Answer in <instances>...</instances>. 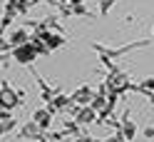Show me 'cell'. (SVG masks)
I'll list each match as a JSON object with an SVG mask.
<instances>
[{
	"instance_id": "cell-1",
	"label": "cell",
	"mask_w": 154,
	"mask_h": 142,
	"mask_svg": "<svg viewBox=\"0 0 154 142\" xmlns=\"http://www.w3.org/2000/svg\"><path fill=\"white\" fill-rule=\"evenodd\" d=\"M149 100H152V102H154V95H149Z\"/></svg>"
}]
</instances>
